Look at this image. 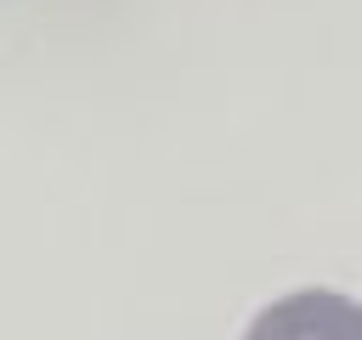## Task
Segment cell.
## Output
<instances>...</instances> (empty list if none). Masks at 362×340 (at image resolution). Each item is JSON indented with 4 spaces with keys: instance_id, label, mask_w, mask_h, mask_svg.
Wrapping results in <instances>:
<instances>
[{
    "instance_id": "obj_1",
    "label": "cell",
    "mask_w": 362,
    "mask_h": 340,
    "mask_svg": "<svg viewBox=\"0 0 362 340\" xmlns=\"http://www.w3.org/2000/svg\"><path fill=\"white\" fill-rule=\"evenodd\" d=\"M243 340H362V300L339 289H294L272 300Z\"/></svg>"
}]
</instances>
